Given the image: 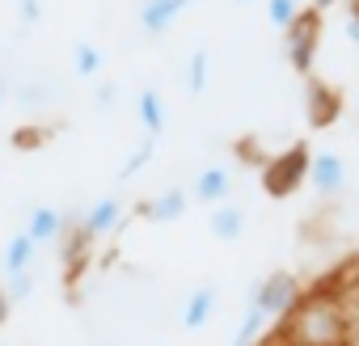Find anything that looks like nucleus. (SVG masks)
<instances>
[{"label":"nucleus","instance_id":"6","mask_svg":"<svg viewBox=\"0 0 359 346\" xmlns=\"http://www.w3.org/2000/svg\"><path fill=\"white\" fill-rule=\"evenodd\" d=\"M321 199H338L342 191H346V182H351V169H346V160L338 156V152H313L309 156V178H304Z\"/></svg>","mask_w":359,"mask_h":346},{"label":"nucleus","instance_id":"15","mask_svg":"<svg viewBox=\"0 0 359 346\" xmlns=\"http://www.w3.org/2000/svg\"><path fill=\"white\" fill-rule=\"evenodd\" d=\"M135 114H140L144 135H161L165 123H169V110H165L161 89H140V97H135Z\"/></svg>","mask_w":359,"mask_h":346},{"label":"nucleus","instance_id":"25","mask_svg":"<svg viewBox=\"0 0 359 346\" xmlns=\"http://www.w3.org/2000/svg\"><path fill=\"white\" fill-rule=\"evenodd\" d=\"M114 102H118V85H97V106L114 110Z\"/></svg>","mask_w":359,"mask_h":346},{"label":"nucleus","instance_id":"26","mask_svg":"<svg viewBox=\"0 0 359 346\" xmlns=\"http://www.w3.org/2000/svg\"><path fill=\"white\" fill-rule=\"evenodd\" d=\"M346 39L351 47H359V13H346Z\"/></svg>","mask_w":359,"mask_h":346},{"label":"nucleus","instance_id":"16","mask_svg":"<svg viewBox=\"0 0 359 346\" xmlns=\"http://www.w3.org/2000/svg\"><path fill=\"white\" fill-rule=\"evenodd\" d=\"M106 68V51L97 47V43H76L72 47V76H81V81H93L97 72Z\"/></svg>","mask_w":359,"mask_h":346},{"label":"nucleus","instance_id":"34","mask_svg":"<svg viewBox=\"0 0 359 346\" xmlns=\"http://www.w3.org/2000/svg\"><path fill=\"white\" fill-rule=\"evenodd\" d=\"M237 5H254V0H237Z\"/></svg>","mask_w":359,"mask_h":346},{"label":"nucleus","instance_id":"27","mask_svg":"<svg viewBox=\"0 0 359 346\" xmlns=\"http://www.w3.org/2000/svg\"><path fill=\"white\" fill-rule=\"evenodd\" d=\"M9 312H13V304H9V296H5V291H0V325L9 321Z\"/></svg>","mask_w":359,"mask_h":346},{"label":"nucleus","instance_id":"9","mask_svg":"<svg viewBox=\"0 0 359 346\" xmlns=\"http://www.w3.org/2000/svg\"><path fill=\"white\" fill-rule=\"evenodd\" d=\"M195 0H140V30L161 39L165 30H173V22L182 18Z\"/></svg>","mask_w":359,"mask_h":346},{"label":"nucleus","instance_id":"28","mask_svg":"<svg viewBox=\"0 0 359 346\" xmlns=\"http://www.w3.org/2000/svg\"><path fill=\"white\" fill-rule=\"evenodd\" d=\"M334 5H338V0H313V5H309V9H317V13H325V9H334Z\"/></svg>","mask_w":359,"mask_h":346},{"label":"nucleus","instance_id":"2","mask_svg":"<svg viewBox=\"0 0 359 346\" xmlns=\"http://www.w3.org/2000/svg\"><path fill=\"white\" fill-rule=\"evenodd\" d=\"M309 144L304 139H296V144H287L283 152H275V156H266L258 169H262V191L271 195V199H292L300 186H304V178H309Z\"/></svg>","mask_w":359,"mask_h":346},{"label":"nucleus","instance_id":"24","mask_svg":"<svg viewBox=\"0 0 359 346\" xmlns=\"http://www.w3.org/2000/svg\"><path fill=\"white\" fill-rule=\"evenodd\" d=\"M342 296H346L351 312L359 317V262H355V275H342Z\"/></svg>","mask_w":359,"mask_h":346},{"label":"nucleus","instance_id":"18","mask_svg":"<svg viewBox=\"0 0 359 346\" xmlns=\"http://www.w3.org/2000/svg\"><path fill=\"white\" fill-rule=\"evenodd\" d=\"M208 76H212V55H208V47H195L191 51V64H187V93L199 97L208 89Z\"/></svg>","mask_w":359,"mask_h":346},{"label":"nucleus","instance_id":"12","mask_svg":"<svg viewBox=\"0 0 359 346\" xmlns=\"http://www.w3.org/2000/svg\"><path fill=\"white\" fill-rule=\"evenodd\" d=\"M195 199L208 203V207L229 203V199H233V169H224V165L199 169V178H195Z\"/></svg>","mask_w":359,"mask_h":346},{"label":"nucleus","instance_id":"5","mask_svg":"<svg viewBox=\"0 0 359 346\" xmlns=\"http://www.w3.org/2000/svg\"><path fill=\"white\" fill-rule=\"evenodd\" d=\"M300 102H304V123H309L313 131H330V127L342 118V93H338L330 81H321L317 72L304 76V93H300Z\"/></svg>","mask_w":359,"mask_h":346},{"label":"nucleus","instance_id":"4","mask_svg":"<svg viewBox=\"0 0 359 346\" xmlns=\"http://www.w3.org/2000/svg\"><path fill=\"white\" fill-rule=\"evenodd\" d=\"M300 291H304V283H300L292 270H275V275H266V279L254 287L250 304H258V308H262V317L275 325V321H283V317H287V308L300 300Z\"/></svg>","mask_w":359,"mask_h":346},{"label":"nucleus","instance_id":"22","mask_svg":"<svg viewBox=\"0 0 359 346\" xmlns=\"http://www.w3.org/2000/svg\"><path fill=\"white\" fill-rule=\"evenodd\" d=\"M47 127H18L13 131V148H22V152H30V148H43L47 144Z\"/></svg>","mask_w":359,"mask_h":346},{"label":"nucleus","instance_id":"23","mask_svg":"<svg viewBox=\"0 0 359 346\" xmlns=\"http://www.w3.org/2000/svg\"><path fill=\"white\" fill-rule=\"evenodd\" d=\"M18 22L22 26H39L43 22V0H18Z\"/></svg>","mask_w":359,"mask_h":346},{"label":"nucleus","instance_id":"17","mask_svg":"<svg viewBox=\"0 0 359 346\" xmlns=\"http://www.w3.org/2000/svg\"><path fill=\"white\" fill-rule=\"evenodd\" d=\"M266 329H271V321L262 317V308L258 304H245L241 325H237V333H233L229 346H258V338H266Z\"/></svg>","mask_w":359,"mask_h":346},{"label":"nucleus","instance_id":"1","mask_svg":"<svg viewBox=\"0 0 359 346\" xmlns=\"http://www.w3.org/2000/svg\"><path fill=\"white\" fill-rule=\"evenodd\" d=\"M351 304L342 296V279H321L300 291V300L287 308L283 321H275L279 342L292 346H346L351 342Z\"/></svg>","mask_w":359,"mask_h":346},{"label":"nucleus","instance_id":"10","mask_svg":"<svg viewBox=\"0 0 359 346\" xmlns=\"http://www.w3.org/2000/svg\"><path fill=\"white\" fill-rule=\"evenodd\" d=\"M216 304H220L216 283H199V287L187 296V304H182V312H177V321H182V329H187V333H199V329L216 317Z\"/></svg>","mask_w":359,"mask_h":346},{"label":"nucleus","instance_id":"30","mask_svg":"<svg viewBox=\"0 0 359 346\" xmlns=\"http://www.w3.org/2000/svg\"><path fill=\"white\" fill-rule=\"evenodd\" d=\"M5 97H9V81L0 76V110H5Z\"/></svg>","mask_w":359,"mask_h":346},{"label":"nucleus","instance_id":"33","mask_svg":"<svg viewBox=\"0 0 359 346\" xmlns=\"http://www.w3.org/2000/svg\"><path fill=\"white\" fill-rule=\"evenodd\" d=\"M355 123H359V97H355Z\"/></svg>","mask_w":359,"mask_h":346},{"label":"nucleus","instance_id":"21","mask_svg":"<svg viewBox=\"0 0 359 346\" xmlns=\"http://www.w3.org/2000/svg\"><path fill=\"white\" fill-rule=\"evenodd\" d=\"M296 13H300V0H266V22H271L279 34L296 22Z\"/></svg>","mask_w":359,"mask_h":346},{"label":"nucleus","instance_id":"8","mask_svg":"<svg viewBox=\"0 0 359 346\" xmlns=\"http://www.w3.org/2000/svg\"><path fill=\"white\" fill-rule=\"evenodd\" d=\"M81 228H85V237L97 245V241H106V237H114L118 228H123V203L114 199V195H106V199H97L85 216H81Z\"/></svg>","mask_w":359,"mask_h":346},{"label":"nucleus","instance_id":"3","mask_svg":"<svg viewBox=\"0 0 359 346\" xmlns=\"http://www.w3.org/2000/svg\"><path fill=\"white\" fill-rule=\"evenodd\" d=\"M317 51H321V13H317V9H300L296 22L283 30V55H287L292 72L313 76Z\"/></svg>","mask_w":359,"mask_h":346},{"label":"nucleus","instance_id":"31","mask_svg":"<svg viewBox=\"0 0 359 346\" xmlns=\"http://www.w3.org/2000/svg\"><path fill=\"white\" fill-rule=\"evenodd\" d=\"M262 346H292V342H279V338H266Z\"/></svg>","mask_w":359,"mask_h":346},{"label":"nucleus","instance_id":"19","mask_svg":"<svg viewBox=\"0 0 359 346\" xmlns=\"http://www.w3.org/2000/svg\"><path fill=\"white\" fill-rule=\"evenodd\" d=\"M0 291L9 296V304H26V300L34 296V270H13V275H5Z\"/></svg>","mask_w":359,"mask_h":346},{"label":"nucleus","instance_id":"29","mask_svg":"<svg viewBox=\"0 0 359 346\" xmlns=\"http://www.w3.org/2000/svg\"><path fill=\"white\" fill-rule=\"evenodd\" d=\"M346 346H359V317L351 321V342H346Z\"/></svg>","mask_w":359,"mask_h":346},{"label":"nucleus","instance_id":"7","mask_svg":"<svg viewBox=\"0 0 359 346\" xmlns=\"http://www.w3.org/2000/svg\"><path fill=\"white\" fill-rule=\"evenodd\" d=\"M187 207H191V195H187L182 186H169V191H161L156 199L135 203V216H144L148 224H173V220L187 216Z\"/></svg>","mask_w":359,"mask_h":346},{"label":"nucleus","instance_id":"13","mask_svg":"<svg viewBox=\"0 0 359 346\" xmlns=\"http://www.w3.org/2000/svg\"><path fill=\"white\" fill-rule=\"evenodd\" d=\"M245 224H250V220H245V207H237V203H216L212 216H208V233H212L216 241H224V245L241 241Z\"/></svg>","mask_w":359,"mask_h":346},{"label":"nucleus","instance_id":"11","mask_svg":"<svg viewBox=\"0 0 359 346\" xmlns=\"http://www.w3.org/2000/svg\"><path fill=\"white\" fill-rule=\"evenodd\" d=\"M72 228V216H64L60 207H34L30 212V220H26V233H30V241L43 249V245H55V241H64V233Z\"/></svg>","mask_w":359,"mask_h":346},{"label":"nucleus","instance_id":"20","mask_svg":"<svg viewBox=\"0 0 359 346\" xmlns=\"http://www.w3.org/2000/svg\"><path fill=\"white\" fill-rule=\"evenodd\" d=\"M152 152H156V135H144V139H140V148H135V152L123 160V169H118V182H131L135 173H140V169L152 160Z\"/></svg>","mask_w":359,"mask_h":346},{"label":"nucleus","instance_id":"32","mask_svg":"<svg viewBox=\"0 0 359 346\" xmlns=\"http://www.w3.org/2000/svg\"><path fill=\"white\" fill-rule=\"evenodd\" d=\"M351 13H359V0H351Z\"/></svg>","mask_w":359,"mask_h":346},{"label":"nucleus","instance_id":"14","mask_svg":"<svg viewBox=\"0 0 359 346\" xmlns=\"http://www.w3.org/2000/svg\"><path fill=\"white\" fill-rule=\"evenodd\" d=\"M34 262H39V245L30 241V233H26V228L13 233V237L5 241V254H0L5 275H13V270H34Z\"/></svg>","mask_w":359,"mask_h":346}]
</instances>
